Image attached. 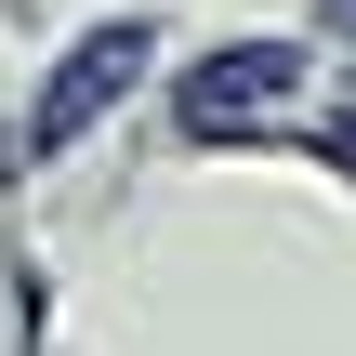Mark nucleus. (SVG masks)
<instances>
[{
  "instance_id": "1",
  "label": "nucleus",
  "mask_w": 356,
  "mask_h": 356,
  "mask_svg": "<svg viewBox=\"0 0 356 356\" xmlns=\"http://www.w3.org/2000/svg\"><path fill=\"white\" fill-rule=\"evenodd\" d=\"M132 66H145V26H92V40H79V53L53 66V92L26 106V159H53V145H66L79 119H106V106L132 92Z\"/></svg>"
},
{
  "instance_id": "2",
  "label": "nucleus",
  "mask_w": 356,
  "mask_h": 356,
  "mask_svg": "<svg viewBox=\"0 0 356 356\" xmlns=\"http://www.w3.org/2000/svg\"><path fill=\"white\" fill-rule=\"evenodd\" d=\"M277 79H291V53H277V40H264V53H225V66H198V92H185V119H198V132H211V119H225V106H264V92H277Z\"/></svg>"
},
{
  "instance_id": "3",
  "label": "nucleus",
  "mask_w": 356,
  "mask_h": 356,
  "mask_svg": "<svg viewBox=\"0 0 356 356\" xmlns=\"http://www.w3.org/2000/svg\"><path fill=\"white\" fill-rule=\"evenodd\" d=\"M330 26H343V40H356V0H330Z\"/></svg>"
}]
</instances>
